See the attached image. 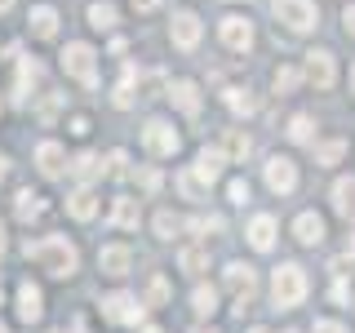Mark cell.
<instances>
[{
  "label": "cell",
  "instance_id": "34",
  "mask_svg": "<svg viewBox=\"0 0 355 333\" xmlns=\"http://www.w3.org/2000/svg\"><path fill=\"white\" fill-rule=\"evenodd\" d=\"M178 266H182V271H205V266H209V253L205 249H196V244H191V249H182V253H178Z\"/></svg>",
  "mask_w": 355,
  "mask_h": 333
},
{
  "label": "cell",
  "instance_id": "27",
  "mask_svg": "<svg viewBox=\"0 0 355 333\" xmlns=\"http://www.w3.org/2000/svg\"><path fill=\"white\" fill-rule=\"evenodd\" d=\"M116 5L111 0H98V5H89V27H98V31H111L116 27Z\"/></svg>",
  "mask_w": 355,
  "mask_h": 333
},
{
  "label": "cell",
  "instance_id": "31",
  "mask_svg": "<svg viewBox=\"0 0 355 333\" xmlns=\"http://www.w3.org/2000/svg\"><path fill=\"white\" fill-rule=\"evenodd\" d=\"M178 231H182V218L169 214V209H160V214H155V236H160V240H173Z\"/></svg>",
  "mask_w": 355,
  "mask_h": 333
},
{
  "label": "cell",
  "instance_id": "18",
  "mask_svg": "<svg viewBox=\"0 0 355 333\" xmlns=\"http://www.w3.org/2000/svg\"><path fill=\"white\" fill-rule=\"evenodd\" d=\"M36 164H40L44 178H58L67 169V151L58 147V142H40V147H36Z\"/></svg>",
  "mask_w": 355,
  "mask_h": 333
},
{
  "label": "cell",
  "instance_id": "42",
  "mask_svg": "<svg viewBox=\"0 0 355 333\" xmlns=\"http://www.w3.org/2000/svg\"><path fill=\"white\" fill-rule=\"evenodd\" d=\"M311 333H347V329H342L338 320H315V329H311Z\"/></svg>",
  "mask_w": 355,
  "mask_h": 333
},
{
  "label": "cell",
  "instance_id": "7",
  "mask_svg": "<svg viewBox=\"0 0 355 333\" xmlns=\"http://www.w3.org/2000/svg\"><path fill=\"white\" fill-rule=\"evenodd\" d=\"M142 147H147L151 155H173L178 147H182V138H178V129L169 125V120H147V129H142Z\"/></svg>",
  "mask_w": 355,
  "mask_h": 333
},
{
  "label": "cell",
  "instance_id": "21",
  "mask_svg": "<svg viewBox=\"0 0 355 333\" xmlns=\"http://www.w3.org/2000/svg\"><path fill=\"white\" fill-rule=\"evenodd\" d=\"M333 209H338L347 222H355V173L333 182Z\"/></svg>",
  "mask_w": 355,
  "mask_h": 333
},
{
  "label": "cell",
  "instance_id": "8",
  "mask_svg": "<svg viewBox=\"0 0 355 333\" xmlns=\"http://www.w3.org/2000/svg\"><path fill=\"white\" fill-rule=\"evenodd\" d=\"M302 76L315 89H333V80H338V62H333V53L329 49H311L306 53V67H302Z\"/></svg>",
  "mask_w": 355,
  "mask_h": 333
},
{
  "label": "cell",
  "instance_id": "1",
  "mask_svg": "<svg viewBox=\"0 0 355 333\" xmlns=\"http://www.w3.org/2000/svg\"><path fill=\"white\" fill-rule=\"evenodd\" d=\"M22 253H27V262L44 266L49 275H58V280H67V275H76V266H80V253H76V244L67 236H44V240H27L22 244Z\"/></svg>",
  "mask_w": 355,
  "mask_h": 333
},
{
  "label": "cell",
  "instance_id": "13",
  "mask_svg": "<svg viewBox=\"0 0 355 333\" xmlns=\"http://www.w3.org/2000/svg\"><path fill=\"white\" fill-rule=\"evenodd\" d=\"M40 76H44V67L36 58H18V80H14V103H27L31 98V89L40 85Z\"/></svg>",
  "mask_w": 355,
  "mask_h": 333
},
{
  "label": "cell",
  "instance_id": "4",
  "mask_svg": "<svg viewBox=\"0 0 355 333\" xmlns=\"http://www.w3.org/2000/svg\"><path fill=\"white\" fill-rule=\"evenodd\" d=\"M103 316L111 320V325L138 329L142 320H147V302H142V298H133V293H111V298H103Z\"/></svg>",
  "mask_w": 355,
  "mask_h": 333
},
{
  "label": "cell",
  "instance_id": "46",
  "mask_svg": "<svg viewBox=\"0 0 355 333\" xmlns=\"http://www.w3.org/2000/svg\"><path fill=\"white\" fill-rule=\"evenodd\" d=\"M347 258H355V236H347Z\"/></svg>",
  "mask_w": 355,
  "mask_h": 333
},
{
  "label": "cell",
  "instance_id": "25",
  "mask_svg": "<svg viewBox=\"0 0 355 333\" xmlns=\"http://www.w3.org/2000/svg\"><path fill=\"white\" fill-rule=\"evenodd\" d=\"M249 151H253V142H249V133H244V129H231L227 138H222V155H227V160H244Z\"/></svg>",
  "mask_w": 355,
  "mask_h": 333
},
{
  "label": "cell",
  "instance_id": "45",
  "mask_svg": "<svg viewBox=\"0 0 355 333\" xmlns=\"http://www.w3.org/2000/svg\"><path fill=\"white\" fill-rule=\"evenodd\" d=\"M155 5H160V0H133V9H138V14H151Z\"/></svg>",
  "mask_w": 355,
  "mask_h": 333
},
{
  "label": "cell",
  "instance_id": "41",
  "mask_svg": "<svg viewBox=\"0 0 355 333\" xmlns=\"http://www.w3.org/2000/svg\"><path fill=\"white\" fill-rule=\"evenodd\" d=\"M138 182H142V191H155V187H160V173H155V169H138Z\"/></svg>",
  "mask_w": 355,
  "mask_h": 333
},
{
  "label": "cell",
  "instance_id": "19",
  "mask_svg": "<svg viewBox=\"0 0 355 333\" xmlns=\"http://www.w3.org/2000/svg\"><path fill=\"white\" fill-rule=\"evenodd\" d=\"M27 22H31V36H36V40H53V36H58V9H49V5H36Z\"/></svg>",
  "mask_w": 355,
  "mask_h": 333
},
{
  "label": "cell",
  "instance_id": "54",
  "mask_svg": "<svg viewBox=\"0 0 355 333\" xmlns=\"http://www.w3.org/2000/svg\"><path fill=\"white\" fill-rule=\"evenodd\" d=\"M249 333H266V329H249Z\"/></svg>",
  "mask_w": 355,
  "mask_h": 333
},
{
  "label": "cell",
  "instance_id": "32",
  "mask_svg": "<svg viewBox=\"0 0 355 333\" xmlns=\"http://www.w3.org/2000/svg\"><path fill=\"white\" fill-rule=\"evenodd\" d=\"M178 191H182L187 200H205V191H209V187L200 182V178H196L191 169H182V173H178Z\"/></svg>",
  "mask_w": 355,
  "mask_h": 333
},
{
  "label": "cell",
  "instance_id": "51",
  "mask_svg": "<svg viewBox=\"0 0 355 333\" xmlns=\"http://www.w3.org/2000/svg\"><path fill=\"white\" fill-rule=\"evenodd\" d=\"M142 333H164V329H151V325H147V329H142Z\"/></svg>",
  "mask_w": 355,
  "mask_h": 333
},
{
  "label": "cell",
  "instance_id": "24",
  "mask_svg": "<svg viewBox=\"0 0 355 333\" xmlns=\"http://www.w3.org/2000/svg\"><path fill=\"white\" fill-rule=\"evenodd\" d=\"M138 218H142V209H138V200H133V196H120L116 205H111V222H116V227L133 231V227H138Z\"/></svg>",
  "mask_w": 355,
  "mask_h": 333
},
{
  "label": "cell",
  "instance_id": "3",
  "mask_svg": "<svg viewBox=\"0 0 355 333\" xmlns=\"http://www.w3.org/2000/svg\"><path fill=\"white\" fill-rule=\"evenodd\" d=\"M94 58H98V53L89 49L85 40H71V44L62 49V71L71 76L76 85H85V89H98V67H94Z\"/></svg>",
  "mask_w": 355,
  "mask_h": 333
},
{
  "label": "cell",
  "instance_id": "48",
  "mask_svg": "<svg viewBox=\"0 0 355 333\" xmlns=\"http://www.w3.org/2000/svg\"><path fill=\"white\" fill-rule=\"evenodd\" d=\"M71 333H89V329H85V325H80V320H76V329H71Z\"/></svg>",
  "mask_w": 355,
  "mask_h": 333
},
{
  "label": "cell",
  "instance_id": "28",
  "mask_svg": "<svg viewBox=\"0 0 355 333\" xmlns=\"http://www.w3.org/2000/svg\"><path fill=\"white\" fill-rule=\"evenodd\" d=\"M227 107L236 111V116H253V111H258V98H253L249 89H227Z\"/></svg>",
  "mask_w": 355,
  "mask_h": 333
},
{
  "label": "cell",
  "instance_id": "50",
  "mask_svg": "<svg viewBox=\"0 0 355 333\" xmlns=\"http://www.w3.org/2000/svg\"><path fill=\"white\" fill-rule=\"evenodd\" d=\"M351 94H355V67H351Z\"/></svg>",
  "mask_w": 355,
  "mask_h": 333
},
{
  "label": "cell",
  "instance_id": "39",
  "mask_svg": "<svg viewBox=\"0 0 355 333\" xmlns=\"http://www.w3.org/2000/svg\"><path fill=\"white\" fill-rule=\"evenodd\" d=\"M227 196H231V205H249V182H244V178H236V182L227 187Z\"/></svg>",
  "mask_w": 355,
  "mask_h": 333
},
{
  "label": "cell",
  "instance_id": "22",
  "mask_svg": "<svg viewBox=\"0 0 355 333\" xmlns=\"http://www.w3.org/2000/svg\"><path fill=\"white\" fill-rule=\"evenodd\" d=\"M67 214H71L76 222H89V218L98 214V200H94V191H89V187L71 191V196H67Z\"/></svg>",
  "mask_w": 355,
  "mask_h": 333
},
{
  "label": "cell",
  "instance_id": "30",
  "mask_svg": "<svg viewBox=\"0 0 355 333\" xmlns=\"http://www.w3.org/2000/svg\"><path fill=\"white\" fill-rule=\"evenodd\" d=\"M169 293H173L169 280H164V275H151V280H147V298H142V302H147V307H164V302H169Z\"/></svg>",
  "mask_w": 355,
  "mask_h": 333
},
{
  "label": "cell",
  "instance_id": "55",
  "mask_svg": "<svg viewBox=\"0 0 355 333\" xmlns=\"http://www.w3.org/2000/svg\"><path fill=\"white\" fill-rule=\"evenodd\" d=\"M0 333H9V329H5V325H0Z\"/></svg>",
  "mask_w": 355,
  "mask_h": 333
},
{
  "label": "cell",
  "instance_id": "9",
  "mask_svg": "<svg viewBox=\"0 0 355 333\" xmlns=\"http://www.w3.org/2000/svg\"><path fill=\"white\" fill-rule=\"evenodd\" d=\"M218 36H222L227 49L244 53V49H253V22L240 18V14H227V18H222V27H218Z\"/></svg>",
  "mask_w": 355,
  "mask_h": 333
},
{
  "label": "cell",
  "instance_id": "35",
  "mask_svg": "<svg viewBox=\"0 0 355 333\" xmlns=\"http://www.w3.org/2000/svg\"><path fill=\"white\" fill-rule=\"evenodd\" d=\"M275 94H293L297 89V80H302V71H297V67H275Z\"/></svg>",
  "mask_w": 355,
  "mask_h": 333
},
{
  "label": "cell",
  "instance_id": "20",
  "mask_svg": "<svg viewBox=\"0 0 355 333\" xmlns=\"http://www.w3.org/2000/svg\"><path fill=\"white\" fill-rule=\"evenodd\" d=\"M169 98H173L178 111H187V116H196V111H200V85L196 80H173L169 85Z\"/></svg>",
  "mask_w": 355,
  "mask_h": 333
},
{
  "label": "cell",
  "instance_id": "16",
  "mask_svg": "<svg viewBox=\"0 0 355 333\" xmlns=\"http://www.w3.org/2000/svg\"><path fill=\"white\" fill-rule=\"evenodd\" d=\"M40 316H44V293L31 280L18 284V320H27V325H31V320H40Z\"/></svg>",
  "mask_w": 355,
  "mask_h": 333
},
{
  "label": "cell",
  "instance_id": "11",
  "mask_svg": "<svg viewBox=\"0 0 355 333\" xmlns=\"http://www.w3.org/2000/svg\"><path fill=\"white\" fill-rule=\"evenodd\" d=\"M169 36H173V44H178L182 53H191L196 44H200V18L191 14V9L173 14V27H169Z\"/></svg>",
  "mask_w": 355,
  "mask_h": 333
},
{
  "label": "cell",
  "instance_id": "49",
  "mask_svg": "<svg viewBox=\"0 0 355 333\" xmlns=\"http://www.w3.org/2000/svg\"><path fill=\"white\" fill-rule=\"evenodd\" d=\"M0 253H5V227H0Z\"/></svg>",
  "mask_w": 355,
  "mask_h": 333
},
{
  "label": "cell",
  "instance_id": "14",
  "mask_svg": "<svg viewBox=\"0 0 355 333\" xmlns=\"http://www.w3.org/2000/svg\"><path fill=\"white\" fill-rule=\"evenodd\" d=\"M98 266H103V275H129V266H133V253L125 249V244H107L103 253H98Z\"/></svg>",
  "mask_w": 355,
  "mask_h": 333
},
{
  "label": "cell",
  "instance_id": "56",
  "mask_svg": "<svg viewBox=\"0 0 355 333\" xmlns=\"http://www.w3.org/2000/svg\"><path fill=\"white\" fill-rule=\"evenodd\" d=\"M288 333H293V329H288Z\"/></svg>",
  "mask_w": 355,
  "mask_h": 333
},
{
  "label": "cell",
  "instance_id": "12",
  "mask_svg": "<svg viewBox=\"0 0 355 333\" xmlns=\"http://www.w3.org/2000/svg\"><path fill=\"white\" fill-rule=\"evenodd\" d=\"M222 164H227V155H222V147H205L196 155V164H191V173L200 178L205 187H214L218 178H222Z\"/></svg>",
  "mask_w": 355,
  "mask_h": 333
},
{
  "label": "cell",
  "instance_id": "23",
  "mask_svg": "<svg viewBox=\"0 0 355 333\" xmlns=\"http://www.w3.org/2000/svg\"><path fill=\"white\" fill-rule=\"evenodd\" d=\"M293 236L302 244H320V240H324V218H320V214H297Z\"/></svg>",
  "mask_w": 355,
  "mask_h": 333
},
{
  "label": "cell",
  "instance_id": "43",
  "mask_svg": "<svg viewBox=\"0 0 355 333\" xmlns=\"http://www.w3.org/2000/svg\"><path fill=\"white\" fill-rule=\"evenodd\" d=\"M71 133H76V138H85V133H89V116H76L71 120Z\"/></svg>",
  "mask_w": 355,
  "mask_h": 333
},
{
  "label": "cell",
  "instance_id": "5",
  "mask_svg": "<svg viewBox=\"0 0 355 333\" xmlns=\"http://www.w3.org/2000/svg\"><path fill=\"white\" fill-rule=\"evenodd\" d=\"M271 9H275V18H280L288 31H311V27H315V18H320L311 0H275Z\"/></svg>",
  "mask_w": 355,
  "mask_h": 333
},
{
  "label": "cell",
  "instance_id": "29",
  "mask_svg": "<svg viewBox=\"0 0 355 333\" xmlns=\"http://www.w3.org/2000/svg\"><path fill=\"white\" fill-rule=\"evenodd\" d=\"M191 311H196V316H214V311H218V289L200 284L196 293H191Z\"/></svg>",
  "mask_w": 355,
  "mask_h": 333
},
{
  "label": "cell",
  "instance_id": "44",
  "mask_svg": "<svg viewBox=\"0 0 355 333\" xmlns=\"http://www.w3.org/2000/svg\"><path fill=\"white\" fill-rule=\"evenodd\" d=\"M342 27H347V36H355V5L347 9V14H342Z\"/></svg>",
  "mask_w": 355,
  "mask_h": 333
},
{
  "label": "cell",
  "instance_id": "36",
  "mask_svg": "<svg viewBox=\"0 0 355 333\" xmlns=\"http://www.w3.org/2000/svg\"><path fill=\"white\" fill-rule=\"evenodd\" d=\"M187 231H196V236H209V231H222V218L218 214H200V218H191V222H182Z\"/></svg>",
  "mask_w": 355,
  "mask_h": 333
},
{
  "label": "cell",
  "instance_id": "52",
  "mask_svg": "<svg viewBox=\"0 0 355 333\" xmlns=\"http://www.w3.org/2000/svg\"><path fill=\"white\" fill-rule=\"evenodd\" d=\"M0 178H5V155H0Z\"/></svg>",
  "mask_w": 355,
  "mask_h": 333
},
{
  "label": "cell",
  "instance_id": "57",
  "mask_svg": "<svg viewBox=\"0 0 355 333\" xmlns=\"http://www.w3.org/2000/svg\"><path fill=\"white\" fill-rule=\"evenodd\" d=\"M0 298H5V293H0Z\"/></svg>",
  "mask_w": 355,
  "mask_h": 333
},
{
  "label": "cell",
  "instance_id": "33",
  "mask_svg": "<svg viewBox=\"0 0 355 333\" xmlns=\"http://www.w3.org/2000/svg\"><path fill=\"white\" fill-rule=\"evenodd\" d=\"M342 155H347V142H342V138L320 142V147H315V164H338Z\"/></svg>",
  "mask_w": 355,
  "mask_h": 333
},
{
  "label": "cell",
  "instance_id": "53",
  "mask_svg": "<svg viewBox=\"0 0 355 333\" xmlns=\"http://www.w3.org/2000/svg\"><path fill=\"white\" fill-rule=\"evenodd\" d=\"M191 333H214V329H191Z\"/></svg>",
  "mask_w": 355,
  "mask_h": 333
},
{
  "label": "cell",
  "instance_id": "6",
  "mask_svg": "<svg viewBox=\"0 0 355 333\" xmlns=\"http://www.w3.org/2000/svg\"><path fill=\"white\" fill-rule=\"evenodd\" d=\"M227 289H231V298H236V311H244L253 302V293H258V275H253V266L249 262H231L227 266Z\"/></svg>",
  "mask_w": 355,
  "mask_h": 333
},
{
  "label": "cell",
  "instance_id": "15",
  "mask_svg": "<svg viewBox=\"0 0 355 333\" xmlns=\"http://www.w3.org/2000/svg\"><path fill=\"white\" fill-rule=\"evenodd\" d=\"M67 169H71L76 178H80V187H89V182H98V178L107 173V164H103V155H94V151H80L76 160H67Z\"/></svg>",
  "mask_w": 355,
  "mask_h": 333
},
{
  "label": "cell",
  "instance_id": "26",
  "mask_svg": "<svg viewBox=\"0 0 355 333\" xmlns=\"http://www.w3.org/2000/svg\"><path fill=\"white\" fill-rule=\"evenodd\" d=\"M14 214H18V222H31V218H40V214H44V200H40L36 191H18Z\"/></svg>",
  "mask_w": 355,
  "mask_h": 333
},
{
  "label": "cell",
  "instance_id": "2",
  "mask_svg": "<svg viewBox=\"0 0 355 333\" xmlns=\"http://www.w3.org/2000/svg\"><path fill=\"white\" fill-rule=\"evenodd\" d=\"M302 298H306V271H302V266H297V262L275 266V275H271V302L280 307V311H293Z\"/></svg>",
  "mask_w": 355,
  "mask_h": 333
},
{
  "label": "cell",
  "instance_id": "40",
  "mask_svg": "<svg viewBox=\"0 0 355 333\" xmlns=\"http://www.w3.org/2000/svg\"><path fill=\"white\" fill-rule=\"evenodd\" d=\"M58 107H62V94H53V98H44V103L36 107V116L40 120H53V116H58Z\"/></svg>",
  "mask_w": 355,
  "mask_h": 333
},
{
  "label": "cell",
  "instance_id": "47",
  "mask_svg": "<svg viewBox=\"0 0 355 333\" xmlns=\"http://www.w3.org/2000/svg\"><path fill=\"white\" fill-rule=\"evenodd\" d=\"M5 9H14V0H0V14H5Z\"/></svg>",
  "mask_w": 355,
  "mask_h": 333
},
{
  "label": "cell",
  "instance_id": "37",
  "mask_svg": "<svg viewBox=\"0 0 355 333\" xmlns=\"http://www.w3.org/2000/svg\"><path fill=\"white\" fill-rule=\"evenodd\" d=\"M311 129H315L311 116H293V120H288V138H293V142H311Z\"/></svg>",
  "mask_w": 355,
  "mask_h": 333
},
{
  "label": "cell",
  "instance_id": "38",
  "mask_svg": "<svg viewBox=\"0 0 355 333\" xmlns=\"http://www.w3.org/2000/svg\"><path fill=\"white\" fill-rule=\"evenodd\" d=\"M107 173L111 178H129V151H111L107 155Z\"/></svg>",
  "mask_w": 355,
  "mask_h": 333
},
{
  "label": "cell",
  "instance_id": "10",
  "mask_svg": "<svg viewBox=\"0 0 355 333\" xmlns=\"http://www.w3.org/2000/svg\"><path fill=\"white\" fill-rule=\"evenodd\" d=\"M266 187H271L275 196H288L297 187V164L288 160V155H271V160H266Z\"/></svg>",
  "mask_w": 355,
  "mask_h": 333
},
{
  "label": "cell",
  "instance_id": "17",
  "mask_svg": "<svg viewBox=\"0 0 355 333\" xmlns=\"http://www.w3.org/2000/svg\"><path fill=\"white\" fill-rule=\"evenodd\" d=\"M244 236H249V244H253L258 253H266V249L275 244V218H271V214H258V218L249 222V231H244Z\"/></svg>",
  "mask_w": 355,
  "mask_h": 333
}]
</instances>
